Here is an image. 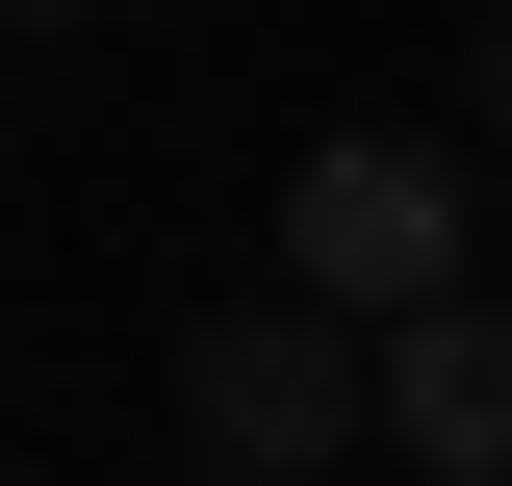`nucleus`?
Listing matches in <instances>:
<instances>
[{
	"instance_id": "1",
	"label": "nucleus",
	"mask_w": 512,
	"mask_h": 486,
	"mask_svg": "<svg viewBox=\"0 0 512 486\" xmlns=\"http://www.w3.org/2000/svg\"><path fill=\"white\" fill-rule=\"evenodd\" d=\"M359 410H384V307H205L180 333V461H231V486H308V461H359Z\"/></svg>"
},
{
	"instance_id": "2",
	"label": "nucleus",
	"mask_w": 512,
	"mask_h": 486,
	"mask_svg": "<svg viewBox=\"0 0 512 486\" xmlns=\"http://www.w3.org/2000/svg\"><path fill=\"white\" fill-rule=\"evenodd\" d=\"M282 282H333V307H436V282H461V154L333 128L308 180H282Z\"/></svg>"
},
{
	"instance_id": "3",
	"label": "nucleus",
	"mask_w": 512,
	"mask_h": 486,
	"mask_svg": "<svg viewBox=\"0 0 512 486\" xmlns=\"http://www.w3.org/2000/svg\"><path fill=\"white\" fill-rule=\"evenodd\" d=\"M384 461H436V486H512V307H384Z\"/></svg>"
},
{
	"instance_id": "4",
	"label": "nucleus",
	"mask_w": 512,
	"mask_h": 486,
	"mask_svg": "<svg viewBox=\"0 0 512 486\" xmlns=\"http://www.w3.org/2000/svg\"><path fill=\"white\" fill-rule=\"evenodd\" d=\"M461 103H487V128H512V0H487V52H461Z\"/></svg>"
},
{
	"instance_id": "5",
	"label": "nucleus",
	"mask_w": 512,
	"mask_h": 486,
	"mask_svg": "<svg viewBox=\"0 0 512 486\" xmlns=\"http://www.w3.org/2000/svg\"><path fill=\"white\" fill-rule=\"evenodd\" d=\"M0 26H77V0H0Z\"/></svg>"
}]
</instances>
